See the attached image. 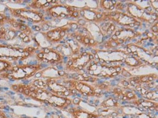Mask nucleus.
Masks as SVG:
<instances>
[{
	"label": "nucleus",
	"mask_w": 158,
	"mask_h": 118,
	"mask_svg": "<svg viewBox=\"0 0 158 118\" xmlns=\"http://www.w3.org/2000/svg\"><path fill=\"white\" fill-rule=\"evenodd\" d=\"M88 74L93 77L103 78H113L120 74L123 67L120 65H101L97 63L87 67Z\"/></svg>",
	"instance_id": "nucleus-2"
},
{
	"label": "nucleus",
	"mask_w": 158,
	"mask_h": 118,
	"mask_svg": "<svg viewBox=\"0 0 158 118\" xmlns=\"http://www.w3.org/2000/svg\"><path fill=\"white\" fill-rule=\"evenodd\" d=\"M100 107L103 109H117L121 107V105L116 98L109 97L100 104Z\"/></svg>",
	"instance_id": "nucleus-17"
},
{
	"label": "nucleus",
	"mask_w": 158,
	"mask_h": 118,
	"mask_svg": "<svg viewBox=\"0 0 158 118\" xmlns=\"http://www.w3.org/2000/svg\"><path fill=\"white\" fill-rule=\"evenodd\" d=\"M72 104H74L75 106H79L80 105V104L81 103V101H82V100L80 97H74V99H72Z\"/></svg>",
	"instance_id": "nucleus-29"
},
{
	"label": "nucleus",
	"mask_w": 158,
	"mask_h": 118,
	"mask_svg": "<svg viewBox=\"0 0 158 118\" xmlns=\"http://www.w3.org/2000/svg\"><path fill=\"white\" fill-rule=\"evenodd\" d=\"M89 58V52H83L81 55L74 56L69 58L66 63L65 69L70 73H74L78 74L80 72L85 69L90 63Z\"/></svg>",
	"instance_id": "nucleus-5"
},
{
	"label": "nucleus",
	"mask_w": 158,
	"mask_h": 118,
	"mask_svg": "<svg viewBox=\"0 0 158 118\" xmlns=\"http://www.w3.org/2000/svg\"><path fill=\"white\" fill-rule=\"evenodd\" d=\"M131 103L138 107L139 109H143V110H148L150 112H157L158 109L157 101H149L146 99H138L135 101H131Z\"/></svg>",
	"instance_id": "nucleus-12"
},
{
	"label": "nucleus",
	"mask_w": 158,
	"mask_h": 118,
	"mask_svg": "<svg viewBox=\"0 0 158 118\" xmlns=\"http://www.w3.org/2000/svg\"><path fill=\"white\" fill-rule=\"evenodd\" d=\"M117 3V1L114 0H101L99 2V7L104 10V11L112 12L115 10V6Z\"/></svg>",
	"instance_id": "nucleus-19"
},
{
	"label": "nucleus",
	"mask_w": 158,
	"mask_h": 118,
	"mask_svg": "<svg viewBox=\"0 0 158 118\" xmlns=\"http://www.w3.org/2000/svg\"><path fill=\"white\" fill-rule=\"evenodd\" d=\"M143 99H146L149 101H157L158 99V91H157V87L156 88L155 90H148L147 93L143 97Z\"/></svg>",
	"instance_id": "nucleus-22"
},
{
	"label": "nucleus",
	"mask_w": 158,
	"mask_h": 118,
	"mask_svg": "<svg viewBox=\"0 0 158 118\" xmlns=\"http://www.w3.org/2000/svg\"><path fill=\"white\" fill-rule=\"evenodd\" d=\"M70 80V89H74L77 91V93H80L83 97H96L97 93H100L96 91L97 88L96 86L91 85V84L87 83V82L74 81Z\"/></svg>",
	"instance_id": "nucleus-7"
},
{
	"label": "nucleus",
	"mask_w": 158,
	"mask_h": 118,
	"mask_svg": "<svg viewBox=\"0 0 158 118\" xmlns=\"http://www.w3.org/2000/svg\"><path fill=\"white\" fill-rule=\"evenodd\" d=\"M51 118H60V115H57V114H52L51 115Z\"/></svg>",
	"instance_id": "nucleus-35"
},
{
	"label": "nucleus",
	"mask_w": 158,
	"mask_h": 118,
	"mask_svg": "<svg viewBox=\"0 0 158 118\" xmlns=\"http://www.w3.org/2000/svg\"><path fill=\"white\" fill-rule=\"evenodd\" d=\"M98 10L94 8L84 7L79 9V15L81 18L89 23H97V13Z\"/></svg>",
	"instance_id": "nucleus-14"
},
{
	"label": "nucleus",
	"mask_w": 158,
	"mask_h": 118,
	"mask_svg": "<svg viewBox=\"0 0 158 118\" xmlns=\"http://www.w3.org/2000/svg\"><path fill=\"white\" fill-rule=\"evenodd\" d=\"M31 86H33L36 89H47L48 86L44 80L40 78H36L30 83Z\"/></svg>",
	"instance_id": "nucleus-21"
},
{
	"label": "nucleus",
	"mask_w": 158,
	"mask_h": 118,
	"mask_svg": "<svg viewBox=\"0 0 158 118\" xmlns=\"http://www.w3.org/2000/svg\"><path fill=\"white\" fill-rule=\"evenodd\" d=\"M68 25L69 26V29H72L73 31H77V30H78L79 28H80V26L77 24V23H69Z\"/></svg>",
	"instance_id": "nucleus-27"
},
{
	"label": "nucleus",
	"mask_w": 158,
	"mask_h": 118,
	"mask_svg": "<svg viewBox=\"0 0 158 118\" xmlns=\"http://www.w3.org/2000/svg\"><path fill=\"white\" fill-rule=\"evenodd\" d=\"M120 74L123 75V77L126 78H131V76H132V74L130 73V72L127 71V70H125L124 67H123V69L122 70V71H121Z\"/></svg>",
	"instance_id": "nucleus-25"
},
{
	"label": "nucleus",
	"mask_w": 158,
	"mask_h": 118,
	"mask_svg": "<svg viewBox=\"0 0 158 118\" xmlns=\"http://www.w3.org/2000/svg\"><path fill=\"white\" fill-rule=\"evenodd\" d=\"M34 93L35 96L33 99L53 108L65 109L66 108L68 109L72 105V101L70 98L56 95L47 89H36Z\"/></svg>",
	"instance_id": "nucleus-1"
},
{
	"label": "nucleus",
	"mask_w": 158,
	"mask_h": 118,
	"mask_svg": "<svg viewBox=\"0 0 158 118\" xmlns=\"http://www.w3.org/2000/svg\"><path fill=\"white\" fill-rule=\"evenodd\" d=\"M61 31L62 27H57L44 33V35L47 41L50 44L58 43V42H61L62 40L64 39L60 36Z\"/></svg>",
	"instance_id": "nucleus-15"
},
{
	"label": "nucleus",
	"mask_w": 158,
	"mask_h": 118,
	"mask_svg": "<svg viewBox=\"0 0 158 118\" xmlns=\"http://www.w3.org/2000/svg\"><path fill=\"white\" fill-rule=\"evenodd\" d=\"M72 17H74V18H78V17H80V15H79V10L73 12V13L72 15Z\"/></svg>",
	"instance_id": "nucleus-32"
},
{
	"label": "nucleus",
	"mask_w": 158,
	"mask_h": 118,
	"mask_svg": "<svg viewBox=\"0 0 158 118\" xmlns=\"http://www.w3.org/2000/svg\"><path fill=\"white\" fill-rule=\"evenodd\" d=\"M86 23H87V22L85 21L84 19H82V18H80L77 21V24L79 26L82 27V28L84 27Z\"/></svg>",
	"instance_id": "nucleus-31"
},
{
	"label": "nucleus",
	"mask_w": 158,
	"mask_h": 118,
	"mask_svg": "<svg viewBox=\"0 0 158 118\" xmlns=\"http://www.w3.org/2000/svg\"><path fill=\"white\" fill-rule=\"evenodd\" d=\"M77 8L65 4H54L44 10L46 15L55 19H64L72 17L73 12Z\"/></svg>",
	"instance_id": "nucleus-4"
},
{
	"label": "nucleus",
	"mask_w": 158,
	"mask_h": 118,
	"mask_svg": "<svg viewBox=\"0 0 158 118\" xmlns=\"http://www.w3.org/2000/svg\"><path fill=\"white\" fill-rule=\"evenodd\" d=\"M19 118H34V117H26V116H21Z\"/></svg>",
	"instance_id": "nucleus-36"
},
{
	"label": "nucleus",
	"mask_w": 158,
	"mask_h": 118,
	"mask_svg": "<svg viewBox=\"0 0 158 118\" xmlns=\"http://www.w3.org/2000/svg\"><path fill=\"white\" fill-rule=\"evenodd\" d=\"M127 7L125 13L129 14L138 21L142 20V17L145 13L143 7L139 5V4H135L134 2L127 3Z\"/></svg>",
	"instance_id": "nucleus-13"
},
{
	"label": "nucleus",
	"mask_w": 158,
	"mask_h": 118,
	"mask_svg": "<svg viewBox=\"0 0 158 118\" xmlns=\"http://www.w3.org/2000/svg\"><path fill=\"white\" fill-rule=\"evenodd\" d=\"M111 21H114L118 23L119 25L125 27L134 28L135 27V23L138 21L134 17L130 15L127 13L116 11L115 15L110 18Z\"/></svg>",
	"instance_id": "nucleus-9"
},
{
	"label": "nucleus",
	"mask_w": 158,
	"mask_h": 118,
	"mask_svg": "<svg viewBox=\"0 0 158 118\" xmlns=\"http://www.w3.org/2000/svg\"><path fill=\"white\" fill-rule=\"evenodd\" d=\"M69 113L72 118H99L100 115L98 113L91 112L90 111L80 107H72L68 109Z\"/></svg>",
	"instance_id": "nucleus-11"
},
{
	"label": "nucleus",
	"mask_w": 158,
	"mask_h": 118,
	"mask_svg": "<svg viewBox=\"0 0 158 118\" xmlns=\"http://www.w3.org/2000/svg\"><path fill=\"white\" fill-rule=\"evenodd\" d=\"M22 41L24 42V43H26V44H28L31 41V39H30V37L29 36H26L24 39H22Z\"/></svg>",
	"instance_id": "nucleus-33"
},
{
	"label": "nucleus",
	"mask_w": 158,
	"mask_h": 118,
	"mask_svg": "<svg viewBox=\"0 0 158 118\" xmlns=\"http://www.w3.org/2000/svg\"><path fill=\"white\" fill-rule=\"evenodd\" d=\"M66 44L72 51L73 57L74 55H79L80 51V44L79 42L77 41L73 37H70L66 40Z\"/></svg>",
	"instance_id": "nucleus-18"
},
{
	"label": "nucleus",
	"mask_w": 158,
	"mask_h": 118,
	"mask_svg": "<svg viewBox=\"0 0 158 118\" xmlns=\"http://www.w3.org/2000/svg\"><path fill=\"white\" fill-rule=\"evenodd\" d=\"M149 2L152 3L150 4V6L152 7V9L154 10V11H156L157 13V10H158V1L157 0H155V1H149Z\"/></svg>",
	"instance_id": "nucleus-26"
},
{
	"label": "nucleus",
	"mask_w": 158,
	"mask_h": 118,
	"mask_svg": "<svg viewBox=\"0 0 158 118\" xmlns=\"http://www.w3.org/2000/svg\"><path fill=\"white\" fill-rule=\"evenodd\" d=\"M88 32V36H90L91 39H94L97 42L98 44L102 43V39L104 37L103 32L101 31L98 24L96 23H89L87 22L84 27Z\"/></svg>",
	"instance_id": "nucleus-10"
},
{
	"label": "nucleus",
	"mask_w": 158,
	"mask_h": 118,
	"mask_svg": "<svg viewBox=\"0 0 158 118\" xmlns=\"http://www.w3.org/2000/svg\"><path fill=\"white\" fill-rule=\"evenodd\" d=\"M64 78H49L44 79L47 84V90L52 93L60 96V97L69 98L71 96H74L72 89H68L64 85Z\"/></svg>",
	"instance_id": "nucleus-6"
},
{
	"label": "nucleus",
	"mask_w": 158,
	"mask_h": 118,
	"mask_svg": "<svg viewBox=\"0 0 158 118\" xmlns=\"http://www.w3.org/2000/svg\"><path fill=\"white\" fill-rule=\"evenodd\" d=\"M115 31H116V25L114 23H111L110 25H109V27L108 28V29H107V31H106V33L107 35H111L114 34Z\"/></svg>",
	"instance_id": "nucleus-24"
},
{
	"label": "nucleus",
	"mask_w": 158,
	"mask_h": 118,
	"mask_svg": "<svg viewBox=\"0 0 158 118\" xmlns=\"http://www.w3.org/2000/svg\"><path fill=\"white\" fill-rule=\"evenodd\" d=\"M40 51L42 53V59L40 60V63L52 65H62L65 57L55 49L44 47L42 48Z\"/></svg>",
	"instance_id": "nucleus-8"
},
{
	"label": "nucleus",
	"mask_w": 158,
	"mask_h": 118,
	"mask_svg": "<svg viewBox=\"0 0 158 118\" xmlns=\"http://www.w3.org/2000/svg\"><path fill=\"white\" fill-rule=\"evenodd\" d=\"M11 89L13 90V91H17V90L18 89V85H13L11 86Z\"/></svg>",
	"instance_id": "nucleus-34"
},
{
	"label": "nucleus",
	"mask_w": 158,
	"mask_h": 118,
	"mask_svg": "<svg viewBox=\"0 0 158 118\" xmlns=\"http://www.w3.org/2000/svg\"><path fill=\"white\" fill-rule=\"evenodd\" d=\"M129 54L122 49H98L94 52V59H102L104 65H111L115 63H124L125 57Z\"/></svg>",
	"instance_id": "nucleus-3"
},
{
	"label": "nucleus",
	"mask_w": 158,
	"mask_h": 118,
	"mask_svg": "<svg viewBox=\"0 0 158 118\" xmlns=\"http://www.w3.org/2000/svg\"><path fill=\"white\" fill-rule=\"evenodd\" d=\"M40 71H41L42 78H44V79L58 78H60L59 76V70L56 67L48 66V67Z\"/></svg>",
	"instance_id": "nucleus-16"
},
{
	"label": "nucleus",
	"mask_w": 158,
	"mask_h": 118,
	"mask_svg": "<svg viewBox=\"0 0 158 118\" xmlns=\"http://www.w3.org/2000/svg\"><path fill=\"white\" fill-rule=\"evenodd\" d=\"M151 30H152V33H154V34H155V33H157V32H158V23H157V21H156V23L153 24L152 26L151 27Z\"/></svg>",
	"instance_id": "nucleus-30"
},
{
	"label": "nucleus",
	"mask_w": 158,
	"mask_h": 118,
	"mask_svg": "<svg viewBox=\"0 0 158 118\" xmlns=\"http://www.w3.org/2000/svg\"><path fill=\"white\" fill-rule=\"evenodd\" d=\"M124 63L131 67H137L143 65V63L139 59V57H136L132 55L131 56L128 55L125 57Z\"/></svg>",
	"instance_id": "nucleus-20"
},
{
	"label": "nucleus",
	"mask_w": 158,
	"mask_h": 118,
	"mask_svg": "<svg viewBox=\"0 0 158 118\" xmlns=\"http://www.w3.org/2000/svg\"><path fill=\"white\" fill-rule=\"evenodd\" d=\"M119 83H121V85L123 86V87L124 88V89H127V88L130 87L129 82L127 81V80H121Z\"/></svg>",
	"instance_id": "nucleus-28"
},
{
	"label": "nucleus",
	"mask_w": 158,
	"mask_h": 118,
	"mask_svg": "<svg viewBox=\"0 0 158 118\" xmlns=\"http://www.w3.org/2000/svg\"><path fill=\"white\" fill-rule=\"evenodd\" d=\"M104 46L106 49L111 50V49H114V48H116L118 47L119 44L117 43V41H116V40H113L110 38L108 41H106V42H105Z\"/></svg>",
	"instance_id": "nucleus-23"
}]
</instances>
